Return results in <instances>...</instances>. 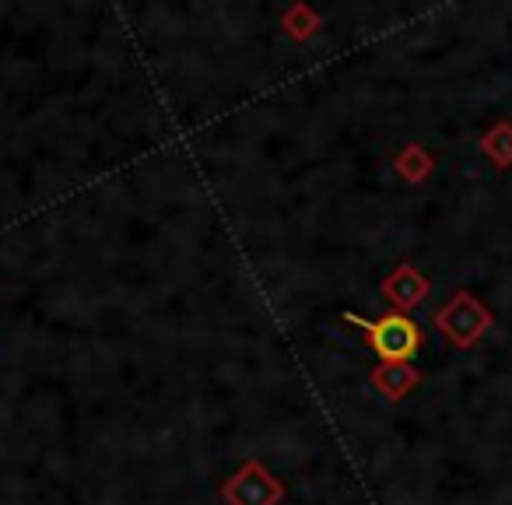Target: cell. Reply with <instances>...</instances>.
<instances>
[{
  "mask_svg": "<svg viewBox=\"0 0 512 505\" xmlns=\"http://www.w3.org/2000/svg\"><path fill=\"white\" fill-rule=\"evenodd\" d=\"M344 320H348L351 327L362 330L369 348L376 351L383 362H411V355L421 348V341H425L421 327L404 313L379 316V320H362V316L348 313Z\"/></svg>",
  "mask_w": 512,
  "mask_h": 505,
  "instance_id": "obj_1",
  "label": "cell"
},
{
  "mask_svg": "<svg viewBox=\"0 0 512 505\" xmlns=\"http://www.w3.org/2000/svg\"><path fill=\"white\" fill-rule=\"evenodd\" d=\"M491 323H495V316H491L488 306L477 302L470 292H456L453 299L435 313L439 334L446 337L449 344H456V348H474L491 330Z\"/></svg>",
  "mask_w": 512,
  "mask_h": 505,
  "instance_id": "obj_2",
  "label": "cell"
},
{
  "mask_svg": "<svg viewBox=\"0 0 512 505\" xmlns=\"http://www.w3.org/2000/svg\"><path fill=\"white\" fill-rule=\"evenodd\" d=\"M281 29L302 43V39H309L316 29H320V15H316L313 8H306V4H292V8L281 15Z\"/></svg>",
  "mask_w": 512,
  "mask_h": 505,
  "instance_id": "obj_8",
  "label": "cell"
},
{
  "mask_svg": "<svg viewBox=\"0 0 512 505\" xmlns=\"http://www.w3.org/2000/svg\"><path fill=\"white\" fill-rule=\"evenodd\" d=\"M432 165H435L432 155H428L421 144H407V148L393 158V169H397L400 179H407V183H421V179H428Z\"/></svg>",
  "mask_w": 512,
  "mask_h": 505,
  "instance_id": "obj_6",
  "label": "cell"
},
{
  "mask_svg": "<svg viewBox=\"0 0 512 505\" xmlns=\"http://www.w3.org/2000/svg\"><path fill=\"white\" fill-rule=\"evenodd\" d=\"M369 383L376 386L386 400H404L407 393L421 383V372L414 369L411 362H383V365H376V369H372Z\"/></svg>",
  "mask_w": 512,
  "mask_h": 505,
  "instance_id": "obj_5",
  "label": "cell"
},
{
  "mask_svg": "<svg viewBox=\"0 0 512 505\" xmlns=\"http://www.w3.org/2000/svg\"><path fill=\"white\" fill-rule=\"evenodd\" d=\"M221 498L228 505H278L285 498V481L274 477L260 460H249L221 484Z\"/></svg>",
  "mask_w": 512,
  "mask_h": 505,
  "instance_id": "obj_3",
  "label": "cell"
},
{
  "mask_svg": "<svg viewBox=\"0 0 512 505\" xmlns=\"http://www.w3.org/2000/svg\"><path fill=\"white\" fill-rule=\"evenodd\" d=\"M481 151L498 165V169H509L512 165V123H495L488 134L481 137Z\"/></svg>",
  "mask_w": 512,
  "mask_h": 505,
  "instance_id": "obj_7",
  "label": "cell"
},
{
  "mask_svg": "<svg viewBox=\"0 0 512 505\" xmlns=\"http://www.w3.org/2000/svg\"><path fill=\"white\" fill-rule=\"evenodd\" d=\"M428 292H432V281H428L421 271H414L411 264H400L397 271L383 281V295L390 299V306H397L404 316H407V309L425 302Z\"/></svg>",
  "mask_w": 512,
  "mask_h": 505,
  "instance_id": "obj_4",
  "label": "cell"
}]
</instances>
